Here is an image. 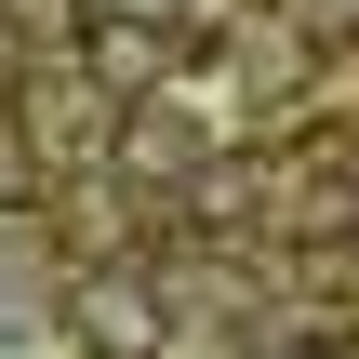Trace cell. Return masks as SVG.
<instances>
[{
	"mask_svg": "<svg viewBox=\"0 0 359 359\" xmlns=\"http://www.w3.org/2000/svg\"><path fill=\"white\" fill-rule=\"evenodd\" d=\"M67 320H80V346H93V359H160V346H173V320H160V293H147L133 266L80 280V293H67Z\"/></svg>",
	"mask_w": 359,
	"mask_h": 359,
	"instance_id": "6da1fadb",
	"label": "cell"
},
{
	"mask_svg": "<svg viewBox=\"0 0 359 359\" xmlns=\"http://www.w3.org/2000/svg\"><path fill=\"white\" fill-rule=\"evenodd\" d=\"M120 147H133V160H147V173H187V160H200V147H187V120H173V107H133V133H120Z\"/></svg>",
	"mask_w": 359,
	"mask_h": 359,
	"instance_id": "7a4b0ae2",
	"label": "cell"
},
{
	"mask_svg": "<svg viewBox=\"0 0 359 359\" xmlns=\"http://www.w3.org/2000/svg\"><path fill=\"white\" fill-rule=\"evenodd\" d=\"M27 187H40V133L0 107V200H27Z\"/></svg>",
	"mask_w": 359,
	"mask_h": 359,
	"instance_id": "3957f363",
	"label": "cell"
}]
</instances>
